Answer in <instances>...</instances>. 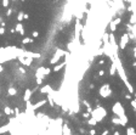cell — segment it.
I'll use <instances>...</instances> for the list:
<instances>
[{
	"label": "cell",
	"instance_id": "cell-9",
	"mask_svg": "<svg viewBox=\"0 0 136 135\" xmlns=\"http://www.w3.org/2000/svg\"><path fill=\"white\" fill-rule=\"evenodd\" d=\"M46 102H47V99H44V100H40V101H38L37 103L32 105V107H33V110L35 111V110H38L39 107H41V106H44Z\"/></svg>",
	"mask_w": 136,
	"mask_h": 135
},
{
	"label": "cell",
	"instance_id": "cell-12",
	"mask_svg": "<svg viewBox=\"0 0 136 135\" xmlns=\"http://www.w3.org/2000/svg\"><path fill=\"white\" fill-rule=\"evenodd\" d=\"M12 129V127L11 124H6V125H3V127H0V134H5V133H8L9 130Z\"/></svg>",
	"mask_w": 136,
	"mask_h": 135
},
{
	"label": "cell",
	"instance_id": "cell-28",
	"mask_svg": "<svg viewBox=\"0 0 136 135\" xmlns=\"http://www.w3.org/2000/svg\"><path fill=\"white\" fill-rule=\"evenodd\" d=\"M32 35H33L34 38H38V37H39V32H37V31H34V32L32 33Z\"/></svg>",
	"mask_w": 136,
	"mask_h": 135
},
{
	"label": "cell",
	"instance_id": "cell-33",
	"mask_svg": "<svg viewBox=\"0 0 136 135\" xmlns=\"http://www.w3.org/2000/svg\"><path fill=\"white\" fill-rule=\"evenodd\" d=\"M125 97L128 99V100H131V99H132V97H131V94H126V95H125Z\"/></svg>",
	"mask_w": 136,
	"mask_h": 135
},
{
	"label": "cell",
	"instance_id": "cell-26",
	"mask_svg": "<svg viewBox=\"0 0 136 135\" xmlns=\"http://www.w3.org/2000/svg\"><path fill=\"white\" fill-rule=\"evenodd\" d=\"M23 16H24V15H23V12H19V13H18V21H19V22L23 20Z\"/></svg>",
	"mask_w": 136,
	"mask_h": 135
},
{
	"label": "cell",
	"instance_id": "cell-17",
	"mask_svg": "<svg viewBox=\"0 0 136 135\" xmlns=\"http://www.w3.org/2000/svg\"><path fill=\"white\" fill-rule=\"evenodd\" d=\"M126 135H136V130H135V128H132V127L126 128Z\"/></svg>",
	"mask_w": 136,
	"mask_h": 135
},
{
	"label": "cell",
	"instance_id": "cell-29",
	"mask_svg": "<svg viewBox=\"0 0 136 135\" xmlns=\"http://www.w3.org/2000/svg\"><path fill=\"white\" fill-rule=\"evenodd\" d=\"M103 74H105V69H100V71H98V75L102 77Z\"/></svg>",
	"mask_w": 136,
	"mask_h": 135
},
{
	"label": "cell",
	"instance_id": "cell-3",
	"mask_svg": "<svg viewBox=\"0 0 136 135\" xmlns=\"http://www.w3.org/2000/svg\"><path fill=\"white\" fill-rule=\"evenodd\" d=\"M98 94L103 99H107V97H109L112 95V89H111V85L109 84H103L101 88H100L98 90Z\"/></svg>",
	"mask_w": 136,
	"mask_h": 135
},
{
	"label": "cell",
	"instance_id": "cell-32",
	"mask_svg": "<svg viewBox=\"0 0 136 135\" xmlns=\"http://www.w3.org/2000/svg\"><path fill=\"white\" fill-rule=\"evenodd\" d=\"M5 33V29H4V27H1V28H0V35H3Z\"/></svg>",
	"mask_w": 136,
	"mask_h": 135
},
{
	"label": "cell",
	"instance_id": "cell-5",
	"mask_svg": "<svg viewBox=\"0 0 136 135\" xmlns=\"http://www.w3.org/2000/svg\"><path fill=\"white\" fill-rule=\"evenodd\" d=\"M66 54H67V51L62 50V49H57L54 54V56L51 57V60H50V63H51V65H56V63L61 60L62 56H66Z\"/></svg>",
	"mask_w": 136,
	"mask_h": 135
},
{
	"label": "cell",
	"instance_id": "cell-16",
	"mask_svg": "<svg viewBox=\"0 0 136 135\" xmlns=\"http://www.w3.org/2000/svg\"><path fill=\"white\" fill-rule=\"evenodd\" d=\"M120 118V120H121V125L123 127H125L126 124H128V122H129V118H128V116L126 115H123L121 117H119Z\"/></svg>",
	"mask_w": 136,
	"mask_h": 135
},
{
	"label": "cell",
	"instance_id": "cell-30",
	"mask_svg": "<svg viewBox=\"0 0 136 135\" xmlns=\"http://www.w3.org/2000/svg\"><path fill=\"white\" fill-rule=\"evenodd\" d=\"M18 71H19V72L22 73V74H24V73H26V69H24L23 67H19V68H18Z\"/></svg>",
	"mask_w": 136,
	"mask_h": 135
},
{
	"label": "cell",
	"instance_id": "cell-15",
	"mask_svg": "<svg viewBox=\"0 0 136 135\" xmlns=\"http://www.w3.org/2000/svg\"><path fill=\"white\" fill-rule=\"evenodd\" d=\"M62 135H70V130L67 124H63L62 127Z\"/></svg>",
	"mask_w": 136,
	"mask_h": 135
},
{
	"label": "cell",
	"instance_id": "cell-38",
	"mask_svg": "<svg viewBox=\"0 0 136 135\" xmlns=\"http://www.w3.org/2000/svg\"><path fill=\"white\" fill-rule=\"evenodd\" d=\"M113 135H120V133L119 131H114V134Z\"/></svg>",
	"mask_w": 136,
	"mask_h": 135
},
{
	"label": "cell",
	"instance_id": "cell-37",
	"mask_svg": "<svg viewBox=\"0 0 136 135\" xmlns=\"http://www.w3.org/2000/svg\"><path fill=\"white\" fill-rule=\"evenodd\" d=\"M3 71H4V67L1 66V63H0V72H3Z\"/></svg>",
	"mask_w": 136,
	"mask_h": 135
},
{
	"label": "cell",
	"instance_id": "cell-13",
	"mask_svg": "<svg viewBox=\"0 0 136 135\" xmlns=\"http://www.w3.org/2000/svg\"><path fill=\"white\" fill-rule=\"evenodd\" d=\"M15 29H16V32H18L21 35H23V34H24V28H23V24H22V23H17Z\"/></svg>",
	"mask_w": 136,
	"mask_h": 135
},
{
	"label": "cell",
	"instance_id": "cell-41",
	"mask_svg": "<svg viewBox=\"0 0 136 135\" xmlns=\"http://www.w3.org/2000/svg\"><path fill=\"white\" fill-rule=\"evenodd\" d=\"M22 1H24V0H22Z\"/></svg>",
	"mask_w": 136,
	"mask_h": 135
},
{
	"label": "cell",
	"instance_id": "cell-36",
	"mask_svg": "<svg viewBox=\"0 0 136 135\" xmlns=\"http://www.w3.org/2000/svg\"><path fill=\"white\" fill-rule=\"evenodd\" d=\"M6 15H8V16H10V15H11V10H8V12H6Z\"/></svg>",
	"mask_w": 136,
	"mask_h": 135
},
{
	"label": "cell",
	"instance_id": "cell-19",
	"mask_svg": "<svg viewBox=\"0 0 136 135\" xmlns=\"http://www.w3.org/2000/svg\"><path fill=\"white\" fill-rule=\"evenodd\" d=\"M88 124L89 125H96L97 124V120L94 117H90V118H88Z\"/></svg>",
	"mask_w": 136,
	"mask_h": 135
},
{
	"label": "cell",
	"instance_id": "cell-31",
	"mask_svg": "<svg viewBox=\"0 0 136 135\" xmlns=\"http://www.w3.org/2000/svg\"><path fill=\"white\" fill-rule=\"evenodd\" d=\"M108 134H109V130L107 129V130H103V133H102L101 135H108Z\"/></svg>",
	"mask_w": 136,
	"mask_h": 135
},
{
	"label": "cell",
	"instance_id": "cell-34",
	"mask_svg": "<svg viewBox=\"0 0 136 135\" xmlns=\"http://www.w3.org/2000/svg\"><path fill=\"white\" fill-rule=\"evenodd\" d=\"M103 63H105V60H103V59H101V60L98 61V65H103Z\"/></svg>",
	"mask_w": 136,
	"mask_h": 135
},
{
	"label": "cell",
	"instance_id": "cell-35",
	"mask_svg": "<svg viewBox=\"0 0 136 135\" xmlns=\"http://www.w3.org/2000/svg\"><path fill=\"white\" fill-rule=\"evenodd\" d=\"M95 134H96V131H95L94 129H91V130H90V135H95Z\"/></svg>",
	"mask_w": 136,
	"mask_h": 135
},
{
	"label": "cell",
	"instance_id": "cell-25",
	"mask_svg": "<svg viewBox=\"0 0 136 135\" xmlns=\"http://www.w3.org/2000/svg\"><path fill=\"white\" fill-rule=\"evenodd\" d=\"M83 117H84V118H90V117H91V113L85 112V113H83Z\"/></svg>",
	"mask_w": 136,
	"mask_h": 135
},
{
	"label": "cell",
	"instance_id": "cell-24",
	"mask_svg": "<svg viewBox=\"0 0 136 135\" xmlns=\"http://www.w3.org/2000/svg\"><path fill=\"white\" fill-rule=\"evenodd\" d=\"M52 71L50 69V68H46L45 67V69H44V75H50V73H51Z\"/></svg>",
	"mask_w": 136,
	"mask_h": 135
},
{
	"label": "cell",
	"instance_id": "cell-22",
	"mask_svg": "<svg viewBox=\"0 0 136 135\" xmlns=\"http://www.w3.org/2000/svg\"><path fill=\"white\" fill-rule=\"evenodd\" d=\"M134 96H135V99H134V100H132V99L130 100V105H131V107L136 111V93H134Z\"/></svg>",
	"mask_w": 136,
	"mask_h": 135
},
{
	"label": "cell",
	"instance_id": "cell-21",
	"mask_svg": "<svg viewBox=\"0 0 136 135\" xmlns=\"http://www.w3.org/2000/svg\"><path fill=\"white\" fill-rule=\"evenodd\" d=\"M32 43H34L33 38H23L22 40V44H32Z\"/></svg>",
	"mask_w": 136,
	"mask_h": 135
},
{
	"label": "cell",
	"instance_id": "cell-11",
	"mask_svg": "<svg viewBox=\"0 0 136 135\" xmlns=\"http://www.w3.org/2000/svg\"><path fill=\"white\" fill-rule=\"evenodd\" d=\"M116 73H117V65H116V61L112 59V65H111V68H109V74L114 75Z\"/></svg>",
	"mask_w": 136,
	"mask_h": 135
},
{
	"label": "cell",
	"instance_id": "cell-2",
	"mask_svg": "<svg viewBox=\"0 0 136 135\" xmlns=\"http://www.w3.org/2000/svg\"><path fill=\"white\" fill-rule=\"evenodd\" d=\"M106 116H107V111L103 107H101V106H97V107L95 110H92V112H91V117H94L97 122H101Z\"/></svg>",
	"mask_w": 136,
	"mask_h": 135
},
{
	"label": "cell",
	"instance_id": "cell-23",
	"mask_svg": "<svg viewBox=\"0 0 136 135\" xmlns=\"http://www.w3.org/2000/svg\"><path fill=\"white\" fill-rule=\"evenodd\" d=\"M117 23H116V21H113V22H111V26H109V28H111V32H116V29H117Z\"/></svg>",
	"mask_w": 136,
	"mask_h": 135
},
{
	"label": "cell",
	"instance_id": "cell-14",
	"mask_svg": "<svg viewBox=\"0 0 136 135\" xmlns=\"http://www.w3.org/2000/svg\"><path fill=\"white\" fill-rule=\"evenodd\" d=\"M4 113H5L6 116H11V115H13V113H15V110H12L11 107L6 106V107L4 108Z\"/></svg>",
	"mask_w": 136,
	"mask_h": 135
},
{
	"label": "cell",
	"instance_id": "cell-4",
	"mask_svg": "<svg viewBox=\"0 0 136 135\" xmlns=\"http://www.w3.org/2000/svg\"><path fill=\"white\" fill-rule=\"evenodd\" d=\"M112 112H113L116 116H118V117H121L123 115H125V110H124V107H123V105H121L119 101L114 102V105L112 106Z\"/></svg>",
	"mask_w": 136,
	"mask_h": 135
},
{
	"label": "cell",
	"instance_id": "cell-10",
	"mask_svg": "<svg viewBox=\"0 0 136 135\" xmlns=\"http://www.w3.org/2000/svg\"><path fill=\"white\" fill-rule=\"evenodd\" d=\"M32 94H33V90H29V89H26L24 91V96H23V101H29L31 97H32Z\"/></svg>",
	"mask_w": 136,
	"mask_h": 135
},
{
	"label": "cell",
	"instance_id": "cell-27",
	"mask_svg": "<svg viewBox=\"0 0 136 135\" xmlns=\"http://www.w3.org/2000/svg\"><path fill=\"white\" fill-rule=\"evenodd\" d=\"M3 6L8 8V6H9V0H3Z\"/></svg>",
	"mask_w": 136,
	"mask_h": 135
},
{
	"label": "cell",
	"instance_id": "cell-40",
	"mask_svg": "<svg viewBox=\"0 0 136 135\" xmlns=\"http://www.w3.org/2000/svg\"><path fill=\"white\" fill-rule=\"evenodd\" d=\"M135 117H136V111H135Z\"/></svg>",
	"mask_w": 136,
	"mask_h": 135
},
{
	"label": "cell",
	"instance_id": "cell-18",
	"mask_svg": "<svg viewBox=\"0 0 136 135\" xmlns=\"http://www.w3.org/2000/svg\"><path fill=\"white\" fill-rule=\"evenodd\" d=\"M8 93H9L10 96H15V95L17 94V89L13 88V87H11V88H9V91H8Z\"/></svg>",
	"mask_w": 136,
	"mask_h": 135
},
{
	"label": "cell",
	"instance_id": "cell-7",
	"mask_svg": "<svg viewBox=\"0 0 136 135\" xmlns=\"http://www.w3.org/2000/svg\"><path fill=\"white\" fill-rule=\"evenodd\" d=\"M129 41V35L128 34H123L120 38V44H119V48L121 49V50H124V49L126 48V44Z\"/></svg>",
	"mask_w": 136,
	"mask_h": 135
},
{
	"label": "cell",
	"instance_id": "cell-8",
	"mask_svg": "<svg viewBox=\"0 0 136 135\" xmlns=\"http://www.w3.org/2000/svg\"><path fill=\"white\" fill-rule=\"evenodd\" d=\"M39 91H40V94H51V95H54V93H55V91L52 90V88H51V85H49V84L44 85Z\"/></svg>",
	"mask_w": 136,
	"mask_h": 135
},
{
	"label": "cell",
	"instance_id": "cell-6",
	"mask_svg": "<svg viewBox=\"0 0 136 135\" xmlns=\"http://www.w3.org/2000/svg\"><path fill=\"white\" fill-rule=\"evenodd\" d=\"M17 60L19 61V63H22L23 66H31L33 62V57H24V56H18Z\"/></svg>",
	"mask_w": 136,
	"mask_h": 135
},
{
	"label": "cell",
	"instance_id": "cell-20",
	"mask_svg": "<svg viewBox=\"0 0 136 135\" xmlns=\"http://www.w3.org/2000/svg\"><path fill=\"white\" fill-rule=\"evenodd\" d=\"M112 123H113V124H117V125H121V120H120V118L117 116V117L112 118Z\"/></svg>",
	"mask_w": 136,
	"mask_h": 135
},
{
	"label": "cell",
	"instance_id": "cell-1",
	"mask_svg": "<svg viewBox=\"0 0 136 135\" xmlns=\"http://www.w3.org/2000/svg\"><path fill=\"white\" fill-rule=\"evenodd\" d=\"M113 60L116 61V65H117V73H118V75L120 77V79L123 80V83L125 84V87H126V89H128L129 93H130V94H134V93H135L134 87H132L131 83L129 82V79H128L126 73H125V71H124V68H123V65H121V62H120V60H119V57H118V55H117V56H114Z\"/></svg>",
	"mask_w": 136,
	"mask_h": 135
},
{
	"label": "cell",
	"instance_id": "cell-39",
	"mask_svg": "<svg viewBox=\"0 0 136 135\" xmlns=\"http://www.w3.org/2000/svg\"><path fill=\"white\" fill-rule=\"evenodd\" d=\"M132 66H134V67H136V62H134V63H132Z\"/></svg>",
	"mask_w": 136,
	"mask_h": 135
}]
</instances>
